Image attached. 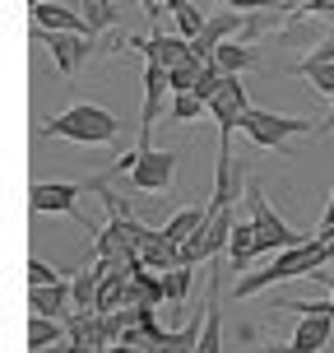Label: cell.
Masks as SVG:
<instances>
[{
    "label": "cell",
    "instance_id": "obj_1",
    "mask_svg": "<svg viewBox=\"0 0 334 353\" xmlns=\"http://www.w3.org/2000/svg\"><path fill=\"white\" fill-rule=\"evenodd\" d=\"M330 261H334L330 242H325V237H316V242H302V247H293V251H279V256H274V265H264L260 274L242 279L232 293H237V298H255V293H264V288H274V283H283V279L320 274V265H330Z\"/></svg>",
    "mask_w": 334,
    "mask_h": 353
},
{
    "label": "cell",
    "instance_id": "obj_2",
    "mask_svg": "<svg viewBox=\"0 0 334 353\" xmlns=\"http://www.w3.org/2000/svg\"><path fill=\"white\" fill-rule=\"evenodd\" d=\"M116 130H121V121L98 103H74V107H65L61 117H42V121H37V135H42V140L61 135V140H74V144H112Z\"/></svg>",
    "mask_w": 334,
    "mask_h": 353
},
{
    "label": "cell",
    "instance_id": "obj_3",
    "mask_svg": "<svg viewBox=\"0 0 334 353\" xmlns=\"http://www.w3.org/2000/svg\"><path fill=\"white\" fill-rule=\"evenodd\" d=\"M247 200H251V223H255V247L260 251H293V247H302V242H311L306 232H298V228H288L279 214H274V205L264 200V186L251 176V186H247Z\"/></svg>",
    "mask_w": 334,
    "mask_h": 353
},
{
    "label": "cell",
    "instance_id": "obj_4",
    "mask_svg": "<svg viewBox=\"0 0 334 353\" xmlns=\"http://www.w3.org/2000/svg\"><path fill=\"white\" fill-rule=\"evenodd\" d=\"M98 181H103V176H88V181H33V191H28V210H33V214H74L84 228H93L84 214H79L74 200H79L84 191H98ZM93 232H98V228H93Z\"/></svg>",
    "mask_w": 334,
    "mask_h": 353
},
{
    "label": "cell",
    "instance_id": "obj_5",
    "mask_svg": "<svg viewBox=\"0 0 334 353\" xmlns=\"http://www.w3.org/2000/svg\"><path fill=\"white\" fill-rule=\"evenodd\" d=\"M242 130H247L251 144L260 149H283L288 135H316V121H302V117H279V112H264V107H251L242 117Z\"/></svg>",
    "mask_w": 334,
    "mask_h": 353
},
{
    "label": "cell",
    "instance_id": "obj_6",
    "mask_svg": "<svg viewBox=\"0 0 334 353\" xmlns=\"http://www.w3.org/2000/svg\"><path fill=\"white\" fill-rule=\"evenodd\" d=\"M176 154L172 149H154L149 144V135H140V144H135V168H130V186L135 191H167L172 186V176H176Z\"/></svg>",
    "mask_w": 334,
    "mask_h": 353
},
{
    "label": "cell",
    "instance_id": "obj_7",
    "mask_svg": "<svg viewBox=\"0 0 334 353\" xmlns=\"http://www.w3.org/2000/svg\"><path fill=\"white\" fill-rule=\"evenodd\" d=\"M232 228H237V214H232V210H209V223L181 247V265H191V270H195L200 261H209V256H218V251H228Z\"/></svg>",
    "mask_w": 334,
    "mask_h": 353
},
{
    "label": "cell",
    "instance_id": "obj_8",
    "mask_svg": "<svg viewBox=\"0 0 334 353\" xmlns=\"http://www.w3.org/2000/svg\"><path fill=\"white\" fill-rule=\"evenodd\" d=\"M247 163L232 154V144L223 140V149H218V168H213V200L209 210H237V200L247 195Z\"/></svg>",
    "mask_w": 334,
    "mask_h": 353
},
{
    "label": "cell",
    "instance_id": "obj_9",
    "mask_svg": "<svg viewBox=\"0 0 334 353\" xmlns=\"http://www.w3.org/2000/svg\"><path fill=\"white\" fill-rule=\"evenodd\" d=\"M33 42L56 56L61 74H74L84 65V56H93V37H84V33H42V28H33Z\"/></svg>",
    "mask_w": 334,
    "mask_h": 353
},
{
    "label": "cell",
    "instance_id": "obj_10",
    "mask_svg": "<svg viewBox=\"0 0 334 353\" xmlns=\"http://www.w3.org/2000/svg\"><path fill=\"white\" fill-rule=\"evenodd\" d=\"M209 112H213V121H218V130H223V140H228L232 130H242V117L251 112L242 74H228V79H223V88H218V98L209 103Z\"/></svg>",
    "mask_w": 334,
    "mask_h": 353
},
{
    "label": "cell",
    "instance_id": "obj_11",
    "mask_svg": "<svg viewBox=\"0 0 334 353\" xmlns=\"http://www.w3.org/2000/svg\"><path fill=\"white\" fill-rule=\"evenodd\" d=\"M70 279L47 283V288H28V312L33 316H47V321H70L74 316V283Z\"/></svg>",
    "mask_w": 334,
    "mask_h": 353
},
{
    "label": "cell",
    "instance_id": "obj_12",
    "mask_svg": "<svg viewBox=\"0 0 334 353\" xmlns=\"http://www.w3.org/2000/svg\"><path fill=\"white\" fill-rule=\"evenodd\" d=\"M288 74L311 79V88H316L320 98H330V103H334V42H325V47H316L311 56L293 61V65H288Z\"/></svg>",
    "mask_w": 334,
    "mask_h": 353
},
{
    "label": "cell",
    "instance_id": "obj_13",
    "mask_svg": "<svg viewBox=\"0 0 334 353\" xmlns=\"http://www.w3.org/2000/svg\"><path fill=\"white\" fill-rule=\"evenodd\" d=\"M218 270H209V298H205V330L195 353H223V288H218Z\"/></svg>",
    "mask_w": 334,
    "mask_h": 353
},
{
    "label": "cell",
    "instance_id": "obj_14",
    "mask_svg": "<svg viewBox=\"0 0 334 353\" xmlns=\"http://www.w3.org/2000/svg\"><path fill=\"white\" fill-rule=\"evenodd\" d=\"M172 98V79H167V70L163 65H144V107H140V135H149L154 130V121H158L163 103Z\"/></svg>",
    "mask_w": 334,
    "mask_h": 353
},
{
    "label": "cell",
    "instance_id": "obj_15",
    "mask_svg": "<svg viewBox=\"0 0 334 353\" xmlns=\"http://www.w3.org/2000/svg\"><path fill=\"white\" fill-rule=\"evenodd\" d=\"M28 19H33V28H42V33H84V37H93L88 19L65 10V5H47V0H42V5L28 10Z\"/></svg>",
    "mask_w": 334,
    "mask_h": 353
},
{
    "label": "cell",
    "instance_id": "obj_16",
    "mask_svg": "<svg viewBox=\"0 0 334 353\" xmlns=\"http://www.w3.org/2000/svg\"><path fill=\"white\" fill-rule=\"evenodd\" d=\"M325 344H330V316H302L288 339V353H320Z\"/></svg>",
    "mask_w": 334,
    "mask_h": 353
},
{
    "label": "cell",
    "instance_id": "obj_17",
    "mask_svg": "<svg viewBox=\"0 0 334 353\" xmlns=\"http://www.w3.org/2000/svg\"><path fill=\"white\" fill-rule=\"evenodd\" d=\"M209 223V205H195V210H181V214H172L167 223H163V237L172 242V247H186L195 232Z\"/></svg>",
    "mask_w": 334,
    "mask_h": 353
},
{
    "label": "cell",
    "instance_id": "obj_18",
    "mask_svg": "<svg viewBox=\"0 0 334 353\" xmlns=\"http://www.w3.org/2000/svg\"><path fill=\"white\" fill-rule=\"evenodd\" d=\"M28 353H47L56 349L61 339H70V330H65V321H47V316H28Z\"/></svg>",
    "mask_w": 334,
    "mask_h": 353
},
{
    "label": "cell",
    "instance_id": "obj_19",
    "mask_svg": "<svg viewBox=\"0 0 334 353\" xmlns=\"http://www.w3.org/2000/svg\"><path fill=\"white\" fill-rule=\"evenodd\" d=\"M163 298H167L163 274H149V270H140V274L130 279V307H135V312H154Z\"/></svg>",
    "mask_w": 334,
    "mask_h": 353
},
{
    "label": "cell",
    "instance_id": "obj_20",
    "mask_svg": "<svg viewBox=\"0 0 334 353\" xmlns=\"http://www.w3.org/2000/svg\"><path fill=\"white\" fill-rule=\"evenodd\" d=\"M251 256H260V247H255V223H251V219H237V228H232V242H228V261H232V270L242 274Z\"/></svg>",
    "mask_w": 334,
    "mask_h": 353
},
{
    "label": "cell",
    "instance_id": "obj_21",
    "mask_svg": "<svg viewBox=\"0 0 334 353\" xmlns=\"http://www.w3.org/2000/svg\"><path fill=\"white\" fill-rule=\"evenodd\" d=\"M213 65L223 74H242V70H251V65H260V56L251 52L247 42H223V47L213 52Z\"/></svg>",
    "mask_w": 334,
    "mask_h": 353
},
{
    "label": "cell",
    "instance_id": "obj_22",
    "mask_svg": "<svg viewBox=\"0 0 334 353\" xmlns=\"http://www.w3.org/2000/svg\"><path fill=\"white\" fill-rule=\"evenodd\" d=\"M84 19H88V28H93V37H98V33L121 23V10H116V0H84Z\"/></svg>",
    "mask_w": 334,
    "mask_h": 353
},
{
    "label": "cell",
    "instance_id": "obj_23",
    "mask_svg": "<svg viewBox=\"0 0 334 353\" xmlns=\"http://www.w3.org/2000/svg\"><path fill=\"white\" fill-rule=\"evenodd\" d=\"M191 265H176L172 274H163V288H167V302H186V293H191Z\"/></svg>",
    "mask_w": 334,
    "mask_h": 353
},
{
    "label": "cell",
    "instance_id": "obj_24",
    "mask_svg": "<svg viewBox=\"0 0 334 353\" xmlns=\"http://www.w3.org/2000/svg\"><path fill=\"white\" fill-rule=\"evenodd\" d=\"M167 112H172V121H195V117H200V112H209V107L200 103L195 93H172Z\"/></svg>",
    "mask_w": 334,
    "mask_h": 353
},
{
    "label": "cell",
    "instance_id": "obj_25",
    "mask_svg": "<svg viewBox=\"0 0 334 353\" xmlns=\"http://www.w3.org/2000/svg\"><path fill=\"white\" fill-rule=\"evenodd\" d=\"M200 61H186V65H176V70H167V79H172V93H195V84H200Z\"/></svg>",
    "mask_w": 334,
    "mask_h": 353
},
{
    "label": "cell",
    "instance_id": "obj_26",
    "mask_svg": "<svg viewBox=\"0 0 334 353\" xmlns=\"http://www.w3.org/2000/svg\"><path fill=\"white\" fill-rule=\"evenodd\" d=\"M61 279H70V274H56L52 265H42L37 256L28 261V288H47V283H61Z\"/></svg>",
    "mask_w": 334,
    "mask_h": 353
},
{
    "label": "cell",
    "instance_id": "obj_27",
    "mask_svg": "<svg viewBox=\"0 0 334 353\" xmlns=\"http://www.w3.org/2000/svg\"><path fill=\"white\" fill-rule=\"evenodd\" d=\"M320 237H334V191H330V210L320 219Z\"/></svg>",
    "mask_w": 334,
    "mask_h": 353
},
{
    "label": "cell",
    "instance_id": "obj_28",
    "mask_svg": "<svg viewBox=\"0 0 334 353\" xmlns=\"http://www.w3.org/2000/svg\"><path fill=\"white\" fill-rule=\"evenodd\" d=\"M302 14H334V0H316V5H306Z\"/></svg>",
    "mask_w": 334,
    "mask_h": 353
},
{
    "label": "cell",
    "instance_id": "obj_29",
    "mask_svg": "<svg viewBox=\"0 0 334 353\" xmlns=\"http://www.w3.org/2000/svg\"><path fill=\"white\" fill-rule=\"evenodd\" d=\"M140 5L149 10V19H154V28H158V23H163V19H158V5H163V0H140Z\"/></svg>",
    "mask_w": 334,
    "mask_h": 353
},
{
    "label": "cell",
    "instance_id": "obj_30",
    "mask_svg": "<svg viewBox=\"0 0 334 353\" xmlns=\"http://www.w3.org/2000/svg\"><path fill=\"white\" fill-rule=\"evenodd\" d=\"M316 283H325V288H330V298H334V274H316Z\"/></svg>",
    "mask_w": 334,
    "mask_h": 353
},
{
    "label": "cell",
    "instance_id": "obj_31",
    "mask_svg": "<svg viewBox=\"0 0 334 353\" xmlns=\"http://www.w3.org/2000/svg\"><path fill=\"white\" fill-rule=\"evenodd\" d=\"M320 130H334V103H330V117L320 121Z\"/></svg>",
    "mask_w": 334,
    "mask_h": 353
},
{
    "label": "cell",
    "instance_id": "obj_32",
    "mask_svg": "<svg viewBox=\"0 0 334 353\" xmlns=\"http://www.w3.org/2000/svg\"><path fill=\"white\" fill-rule=\"evenodd\" d=\"M283 353H288V349H283Z\"/></svg>",
    "mask_w": 334,
    "mask_h": 353
}]
</instances>
